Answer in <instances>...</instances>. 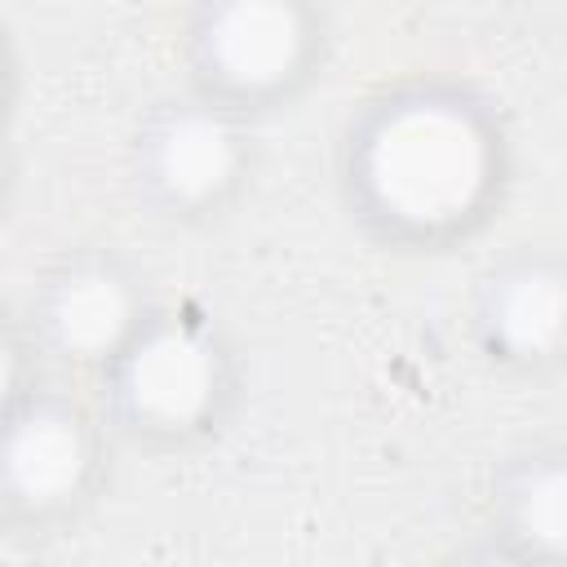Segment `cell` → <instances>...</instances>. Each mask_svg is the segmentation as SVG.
<instances>
[{
  "label": "cell",
  "mask_w": 567,
  "mask_h": 567,
  "mask_svg": "<svg viewBox=\"0 0 567 567\" xmlns=\"http://www.w3.org/2000/svg\"><path fill=\"white\" fill-rule=\"evenodd\" d=\"M111 443L115 434L84 381L49 372L35 359H27V372L9 368L0 416V527L9 536H49L75 523L106 483Z\"/></svg>",
  "instance_id": "cell-3"
},
{
  "label": "cell",
  "mask_w": 567,
  "mask_h": 567,
  "mask_svg": "<svg viewBox=\"0 0 567 567\" xmlns=\"http://www.w3.org/2000/svg\"><path fill=\"white\" fill-rule=\"evenodd\" d=\"M487 518L514 558L567 563V439L509 452L492 474Z\"/></svg>",
  "instance_id": "cell-8"
},
{
  "label": "cell",
  "mask_w": 567,
  "mask_h": 567,
  "mask_svg": "<svg viewBox=\"0 0 567 567\" xmlns=\"http://www.w3.org/2000/svg\"><path fill=\"white\" fill-rule=\"evenodd\" d=\"M159 297L111 244H80L53 257L22 297L13 341L49 372L89 381L151 315Z\"/></svg>",
  "instance_id": "cell-6"
},
{
  "label": "cell",
  "mask_w": 567,
  "mask_h": 567,
  "mask_svg": "<svg viewBox=\"0 0 567 567\" xmlns=\"http://www.w3.org/2000/svg\"><path fill=\"white\" fill-rule=\"evenodd\" d=\"M478 354L514 377L567 368V252L518 244L501 252L470 292Z\"/></svg>",
  "instance_id": "cell-7"
},
{
  "label": "cell",
  "mask_w": 567,
  "mask_h": 567,
  "mask_svg": "<svg viewBox=\"0 0 567 567\" xmlns=\"http://www.w3.org/2000/svg\"><path fill=\"white\" fill-rule=\"evenodd\" d=\"M177 53L186 89L261 120L301 102L323 75L328 13L319 0H190Z\"/></svg>",
  "instance_id": "cell-4"
},
{
  "label": "cell",
  "mask_w": 567,
  "mask_h": 567,
  "mask_svg": "<svg viewBox=\"0 0 567 567\" xmlns=\"http://www.w3.org/2000/svg\"><path fill=\"white\" fill-rule=\"evenodd\" d=\"M514 182V146L487 93L452 75L372 89L337 137V195L385 252H456L478 239Z\"/></svg>",
  "instance_id": "cell-1"
},
{
  "label": "cell",
  "mask_w": 567,
  "mask_h": 567,
  "mask_svg": "<svg viewBox=\"0 0 567 567\" xmlns=\"http://www.w3.org/2000/svg\"><path fill=\"white\" fill-rule=\"evenodd\" d=\"M257 177L252 120L195 89L151 102L128 137V182L137 204L168 226L226 217Z\"/></svg>",
  "instance_id": "cell-5"
},
{
  "label": "cell",
  "mask_w": 567,
  "mask_h": 567,
  "mask_svg": "<svg viewBox=\"0 0 567 567\" xmlns=\"http://www.w3.org/2000/svg\"><path fill=\"white\" fill-rule=\"evenodd\" d=\"M115 443L173 456L213 443L239 408V350L195 301H155L137 332L84 381Z\"/></svg>",
  "instance_id": "cell-2"
}]
</instances>
